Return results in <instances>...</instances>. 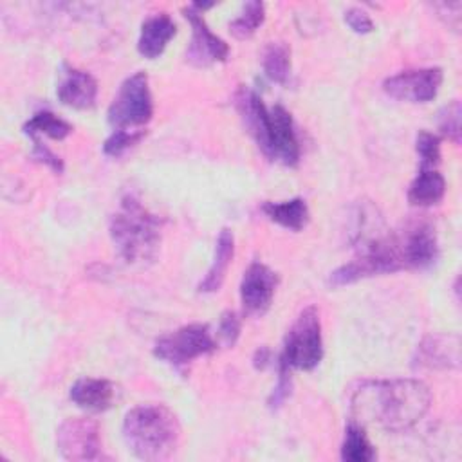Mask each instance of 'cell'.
<instances>
[{
  "label": "cell",
  "mask_w": 462,
  "mask_h": 462,
  "mask_svg": "<svg viewBox=\"0 0 462 462\" xmlns=\"http://www.w3.org/2000/svg\"><path fill=\"white\" fill-rule=\"evenodd\" d=\"M431 406V392L419 379H370L357 386L350 399L354 420L386 431H406Z\"/></svg>",
  "instance_id": "obj_1"
},
{
  "label": "cell",
  "mask_w": 462,
  "mask_h": 462,
  "mask_svg": "<svg viewBox=\"0 0 462 462\" xmlns=\"http://www.w3.org/2000/svg\"><path fill=\"white\" fill-rule=\"evenodd\" d=\"M236 108L247 132L269 159L280 161L285 166L298 164V135L291 114L282 105L267 108L254 90L244 87L236 94Z\"/></svg>",
  "instance_id": "obj_2"
},
{
  "label": "cell",
  "mask_w": 462,
  "mask_h": 462,
  "mask_svg": "<svg viewBox=\"0 0 462 462\" xmlns=\"http://www.w3.org/2000/svg\"><path fill=\"white\" fill-rule=\"evenodd\" d=\"M177 415L162 404H141L123 419V439L141 460L159 462L175 455L180 444Z\"/></svg>",
  "instance_id": "obj_3"
},
{
  "label": "cell",
  "mask_w": 462,
  "mask_h": 462,
  "mask_svg": "<svg viewBox=\"0 0 462 462\" xmlns=\"http://www.w3.org/2000/svg\"><path fill=\"white\" fill-rule=\"evenodd\" d=\"M161 218L134 195H126L110 217V238L119 256L132 265L150 263L161 244Z\"/></svg>",
  "instance_id": "obj_4"
},
{
  "label": "cell",
  "mask_w": 462,
  "mask_h": 462,
  "mask_svg": "<svg viewBox=\"0 0 462 462\" xmlns=\"http://www.w3.org/2000/svg\"><path fill=\"white\" fill-rule=\"evenodd\" d=\"M291 368L312 370L323 357L321 321L316 307H305L287 332L283 354L280 356Z\"/></svg>",
  "instance_id": "obj_5"
},
{
  "label": "cell",
  "mask_w": 462,
  "mask_h": 462,
  "mask_svg": "<svg viewBox=\"0 0 462 462\" xmlns=\"http://www.w3.org/2000/svg\"><path fill=\"white\" fill-rule=\"evenodd\" d=\"M153 101L148 85V76L144 72H135L128 76L116 97L108 106V123L114 128H130L143 126L152 119Z\"/></svg>",
  "instance_id": "obj_6"
},
{
  "label": "cell",
  "mask_w": 462,
  "mask_h": 462,
  "mask_svg": "<svg viewBox=\"0 0 462 462\" xmlns=\"http://www.w3.org/2000/svg\"><path fill=\"white\" fill-rule=\"evenodd\" d=\"M215 348L217 341L213 339L209 327L189 323L161 336L153 345V354L171 366H184L200 356L211 354Z\"/></svg>",
  "instance_id": "obj_7"
},
{
  "label": "cell",
  "mask_w": 462,
  "mask_h": 462,
  "mask_svg": "<svg viewBox=\"0 0 462 462\" xmlns=\"http://www.w3.org/2000/svg\"><path fill=\"white\" fill-rule=\"evenodd\" d=\"M56 446L65 460L85 462L101 457L99 426L88 417L65 419L56 430Z\"/></svg>",
  "instance_id": "obj_8"
},
{
  "label": "cell",
  "mask_w": 462,
  "mask_h": 462,
  "mask_svg": "<svg viewBox=\"0 0 462 462\" xmlns=\"http://www.w3.org/2000/svg\"><path fill=\"white\" fill-rule=\"evenodd\" d=\"M444 72L440 67H422L401 70L384 79L383 90L395 99L408 103H428L431 101L442 85Z\"/></svg>",
  "instance_id": "obj_9"
},
{
  "label": "cell",
  "mask_w": 462,
  "mask_h": 462,
  "mask_svg": "<svg viewBox=\"0 0 462 462\" xmlns=\"http://www.w3.org/2000/svg\"><path fill=\"white\" fill-rule=\"evenodd\" d=\"M182 13L191 25V42L186 51L188 61L197 67L226 61L229 56V45L208 27L200 11L193 5H188L182 9Z\"/></svg>",
  "instance_id": "obj_10"
},
{
  "label": "cell",
  "mask_w": 462,
  "mask_h": 462,
  "mask_svg": "<svg viewBox=\"0 0 462 462\" xmlns=\"http://www.w3.org/2000/svg\"><path fill=\"white\" fill-rule=\"evenodd\" d=\"M278 287V274L262 262H253L240 283V300L247 316H262L273 303Z\"/></svg>",
  "instance_id": "obj_11"
},
{
  "label": "cell",
  "mask_w": 462,
  "mask_h": 462,
  "mask_svg": "<svg viewBox=\"0 0 462 462\" xmlns=\"http://www.w3.org/2000/svg\"><path fill=\"white\" fill-rule=\"evenodd\" d=\"M460 365L458 334H428L415 350L413 366L428 370H451Z\"/></svg>",
  "instance_id": "obj_12"
},
{
  "label": "cell",
  "mask_w": 462,
  "mask_h": 462,
  "mask_svg": "<svg viewBox=\"0 0 462 462\" xmlns=\"http://www.w3.org/2000/svg\"><path fill=\"white\" fill-rule=\"evenodd\" d=\"M406 269H426L439 256L435 229L426 222H411L399 231Z\"/></svg>",
  "instance_id": "obj_13"
},
{
  "label": "cell",
  "mask_w": 462,
  "mask_h": 462,
  "mask_svg": "<svg viewBox=\"0 0 462 462\" xmlns=\"http://www.w3.org/2000/svg\"><path fill=\"white\" fill-rule=\"evenodd\" d=\"M58 97L63 105L85 110L94 106L97 97V81L92 74L79 69H67L58 83Z\"/></svg>",
  "instance_id": "obj_14"
},
{
  "label": "cell",
  "mask_w": 462,
  "mask_h": 462,
  "mask_svg": "<svg viewBox=\"0 0 462 462\" xmlns=\"http://www.w3.org/2000/svg\"><path fill=\"white\" fill-rule=\"evenodd\" d=\"M177 25L168 13H155L141 23L137 51L141 56L153 60L161 56L168 42L175 36Z\"/></svg>",
  "instance_id": "obj_15"
},
{
  "label": "cell",
  "mask_w": 462,
  "mask_h": 462,
  "mask_svg": "<svg viewBox=\"0 0 462 462\" xmlns=\"http://www.w3.org/2000/svg\"><path fill=\"white\" fill-rule=\"evenodd\" d=\"M116 386L108 379L81 377L70 386V399L87 411H103L112 406Z\"/></svg>",
  "instance_id": "obj_16"
},
{
  "label": "cell",
  "mask_w": 462,
  "mask_h": 462,
  "mask_svg": "<svg viewBox=\"0 0 462 462\" xmlns=\"http://www.w3.org/2000/svg\"><path fill=\"white\" fill-rule=\"evenodd\" d=\"M233 254H235V236H233L231 229L224 227L218 233V238H217V244H215L213 262H211L204 280L199 283L200 292H206V294L208 292H217L222 287V282L226 278L227 267L233 260Z\"/></svg>",
  "instance_id": "obj_17"
},
{
  "label": "cell",
  "mask_w": 462,
  "mask_h": 462,
  "mask_svg": "<svg viewBox=\"0 0 462 462\" xmlns=\"http://www.w3.org/2000/svg\"><path fill=\"white\" fill-rule=\"evenodd\" d=\"M446 179L435 168H420L408 188V200L413 206H435L444 199Z\"/></svg>",
  "instance_id": "obj_18"
},
{
  "label": "cell",
  "mask_w": 462,
  "mask_h": 462,
  "mask_svg": "<svg viewBox=\"0 0 462 462\" xmlns=\"http://www.w3.org/2000/svg\"><path fill=\"white\" fill-rule=\"evenodd\" d=\"M262 211L269 217V220L291 231L303 229L309 220V206L301 197H294L282 202L267 200L262 204Z\"/></svg>",
  "instance_id": "obj_19"
},
{
  "label": "cell",
  "mask_w": 462,
  "mask_h": 462,
  "mask_svg": "<svg viewBox=\"0 0 462 462\" xmlns=\"http://www.w3.org/2000/svg\"><path fill=\"white\" fill-rule=\"evenodd\" d=\"M72 132V125L51 110H40L36 112L25 125H23V134L29 135L31 139L38 135H47L51 139H65Z\"/></svg>",
  "instance_id": "obj_20"
},
{
  "label": "cell",
  "mask_w": 462,
  "mask_h": 462,
  "mask_svg": "<svg viewBox=\"0 0 462 462\" xmlns=\"http://www.w3.org/2000/svg\"><path fill=\"white\" fill-rule=\"evenodd\" d=\"M262 67L271 81L285 85L291 76V49L283 42L269 43L263 52Z\"/></svg>",
  "instance_id": "obj_21"
},
{
  "label": "cell",
  "mask_w": 462,
  "mask_h": 462,
  "mask_svg": "<svg viewBox=\"0 0 462 462\" xmlns=\"http://www.w3.org/2000/svg\"><path fill=\"white\" fill-rule=\"evenodd\" d=\"M341 458L346 462H370L375 458V449L361 424H348L341 446Z\"/></svg>",
  "instance_id": "obj_22"
},
{
  "label": "cell",
  "mask_w": 462,
  "mask_h": 462,
  "mask_svg": "<svg viewBox=\"0 0 462 462\" xmlns=\"http://www.w3.org/2000/svg\"><path fill=\"white\" fill-rule=\"evenodd\" d=\"M263 18H265V5L262 2H247L244 4L240 14L231 20L229 23V31L235 38H249L256 32V29L263 23Z\"/></svg>",
  "instance_id": "obj_23"
},
{
  "label": "cell",
  "mask_w": 462,
  "mask_h": 462,
  "mask_svg": "<svg viewBox=\"0 0 462 462\" xmlns=\"http://www.w3.org/2000/svg\"><path fill=\"white\" fill-rule=\"evenodd\" d=\"M144 130L114 128V132L103 143V152L108 157H121L126 150L135 146L144 137Z\"/></svg>",
  "instance_id": "obj_24"
},
{
  "label": "cell",
  "mask_w": 462,
  "mask_h": 462,
  "mask_svg": "<svg viewBox=\"0 0 462 462\" xmlns=\"http://www.w3.org/2000/svg\"><path fill=\"white\" fill-rule=\"evenodd\" d=\"M415 150L420 157V168H433L440 161V137L428 130H420L415 139Z\"/></svg>",
  "instance_id": "obj_25"
},
{
  "label": "cell",
  "mask_w": 462,
  "mask_h": 462,
  "mask_svg": "<svg viewBox=\"0 0 462 462\" xmlns=\"http://www.w3.org/2000/svg\"><path fill=\"white\" fill-rule=\"evenodd\" d=\"M460 116H462V108L458 99H453L451 103H448L446 106H442V110L439 112V130L451 139L453 143H460Z\"/></svg>",
  "instance_id": "obj_26"
},
{
  "label": "cell",
  "mask_w": 462,
  "mask_h": 462,
  "mask_svg": "<svg viewBox=\"0 0 462 462\" xmlns=\"http://www.w3.org/2000/svg\"><path fill=\"white\" fill-rule=\"evenodd\" d=\"M240 316L235 310H226L218 321V341L224 346H233L240 336Z\"/></svg>",
  "instance_id": "obj_27"
},
{
  "label": "cell",
  "mask_w": 462,
  "mask_h": 462,
  "mask_svg": "<svg viewBox=\"0 0 462 462\" xmlns=\"http://www.w3.org/2000/svg\"><path fill=\"white\" fill-rule=\"evenodd\" d=\"M289 365L280 357L278 361V383L273 390V395L269 399V406L271 408H278L282 406V402L289 397L291 393V372H289Z\"/></svg>",
  "instance_id": "obj_28"
},
{
  "label": "cell",
  "mask_w": 462,
  "mask_h": 462,
  "mask_svg": "<svg viewBox=\"0 0 462 462\" xmlns=\"http://www.w3.org/2000/svg\"><path fill=\"white\" fill-rule=\"evenodd\" d=\"M345 22L357 34H366V32H370L374 29V22L368 16V13L359 9V7L346 9L345 11Z\"/></svg>",
  "instance_id": "obj_29"
},
{
  "label": "cell",
  "mask_w": 462,
  "mask_h": 462,
  "mask_svg": "<svg viewBox=\"0 0 462 462\" xmlns=\"http://www.w3.org/2000/svg\"><path fill=\"white\" fill-rule=\"evenodd\" d=\"M32 141H34L32 157H34L38 162H43L45 166H49L54 173H61V171H63V161H61L51 148H47L45 144H42V141H40L38 137H34Z\"/></svg>",
  "instance_id": "obj_30"
},
{
  "label": "cell",
  "mask_w": 462,
  "mask_h": 462,
  "mask_svg": "<svg viewBox=\"0 0 462 462\" xmlns=\"http://www.w3.org/2000/svg\"><path fill=\"white\" fill-rule=\"evenodd\" d=\"M269 359H271V350H269V348H265V346L258 348V350H256V354H254V357H253V361H254V366H256V368H263V366L269 363Z\"/></svg>",
  "instance_id": "obj_31"
}]
</instances>
